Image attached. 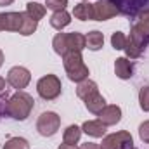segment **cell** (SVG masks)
<instances>
[{
    "label": "cell",
    "instance_id": "5b68a950",
    "mask_svg": "<svg viewBox=\"0 0 149 149\" xmlns=\"http://www.w3.org/2000/svg\"><path fill=\"white\" fill-rule=\"evenodd\" d=\"M134 141L128 132H116L102 139L101 149H134Z\"/></svg>",
    "mask_w": 149,
    "mask_h": 149
},
{
    "label": "cell",
    "instance_id": "5bb4252c",
    "mask_svg": "<svg viewBox=\"0 0 149 149\" xmlns=\"http://www.w3.org/2000/svg\"><path fill=\"white\" fill-rule=\"evenodd\" d=\"M73 16L80 21H88V19H94V3H88V2H81L78 5H74L73 9Z\"/></svg>",
    "mask_w": 149,
    "mask_h": 149
},
{
    "label": "cell",
    "instance_id": "52a82bcc",
    "mask_svg": "<svg viewBox=\"0 0 149 149\" xmlns=\"http://www.w3.org/2000/svg\"><path fill=\"white\" fill-rule=\"evenodd\" d=\"M120 10L118 7L109 2V0H99L94 3V19L95 21H106V19H111L113 16H116Z\"/></svg>",
    "mask_w": 149,
    "mask_h": 149
},
{
    "label": "cell",
    "instance_id": "83f0119b",
    "mask_svg": "<svg viewBox=\"0 0 149 149\" xmlns=\"http://www.w3.org/2000/svg\"><path fill=\"white\" fill-rule=\"evenodd\" d=\"M80 149H101V146L95 144V142H85V144H81Z\"/></svg>",
    "mask_w": 149,
    "mask_h": 149
},
{
    "label": "cell",
    "instance_id": "30bf717a",
    "mask_svg": "<svg viewBox=\"0 0 149 149\" xmlns=\"http://www.w3.org/2000/svg\"><path fill=\"white\" fill-rule=\"evenodd\" d=\"M114 73L121 80H128L132 78V73H134V64L130 63L128 57H118L114 61Z\"/></svg>",
    "mask_w": 149,
    "mask_h": 149
},
{
    "label": "cell",
    "instance_id": "ffe728a7",
    "mask_svg": "<svg viewBox=\"0 0 149 149\" xmlns=\"http://www.w3.org/2000/svg\"><path fill=\"white\" fill-rule=\"evenodd\" d=\"M81 137V128L76 127V125H70L66 130H64V135H63V142L64 144H71L74 146Z\"/></svg>",
    "mask_w": 149,
    "mask_h": 149
},
{
    "label": "cell",
    "instance_id": "277c9868",
    "mask_svg": "<svg viewBox=\"0 0 149 149\" xmlns=\"http://www.w3.org/2000/svg\"><path fill=\"white\" fill-rule=\"evenodd\" d=\"M59 125H61V118L56 113L45 111L38 116L37 130H38V134L43 135V137H52L59 130Z\"/></svg>",
    "mask_w": 149,
    "mask_h": 149
},
{
    "label": "cell",
    "instance_id": "d6a6232c",
    "mask_svg": "<svg viewBox=\"0 0 149 149\" xmlns=\"http://www.w3.org/2000/svg\"><path fill=\"white\" fill-rule=\"evenodd\" d=\"M2 64H3V52L0 50V66H2Z\"/></svg>",
    "mask_w": 149,
    "mask_h": 149
},
{
    "label": "cell",
    "instance_id": "e0dca14e",
    "mask_svg": "<svg viewBox=\"0 0 149 149\" xmlns=\"http://www.w3.org/2000/svg\"><path fill=\"white\" fill-rule=\"evenodd\" d=\"M102 45H104V35L97 30L90 31L85 37V47L90 50H99V49H102Z\"/></svg>",
    "mask_w": 149,
    "mask_h": 149
},
{
    "label": "cell",
    "instance_id": "8fae6325",
    "mask_svg": "<svg viewBox=\"0 0 149 149\" xmlns=\"http://www.w3.org/2000/svg\"><path fill=\"white\" fill-rule=\"evenodd\" d=\"M66 47L68 52H81L85 49V37L78 31L66 33Z\"/></svg>",
    "mask_w": 149,
    "mask_h": 149
},
{
    "label": "cell",
    "instance_id": "f546056e",
    "mask_svg": "<svg viewBox=\"0 0 149 149\" xmlns=\"http://www.w3.org/2000/svg\"><path fill=\"white\" fill-rule=\"evenodd\" d=\"M57 149H78V148H76V146H71V144H64V142H63Z\"/></svg>",
    "mask_w": 149,
    "mask_h": 149
},
{
    "label": "cell",
    "instance_id": "f1b7e54d",
    "mask_svg": "<svg viewBox=\"0 0 149 149\" xmlns=\"http://www.w3.org/2000/svg\"><path fill=\"white\" fill-rule=\"evenodd\" d=\"M5 109H7V101H3V99L0 97V114L5 113Z\"/></svg>",
    "mask_w": 149,
    "mask_h": 149
},
{
    "label": "cell",
    "instance_id": "ba28073f",
    "mask_svg": "<svg viewBox=\"0 0 149 149\" xmlns=\"http://www.w3.org/2000/svg\"><path fill=\"white\" fill-rule=\"evenodd\" d=\"M23 12H0V31H19Z\"/></svg>",
    "mask_w": 149,
    "mask_h": 149
},
{
    "label": "cell",
    "instance_id": "7a4b0ae2",
    "mask_svg": "<svg viewBox=\"0 0 149 149\" xmlns=\"http://www.w3.org/2000/svg\"><path fill=\"white\" fill-rule=\"evenodd\" d=\"M63 64H64V70L68 73V78L71 81H83L88 78V68L85 66L83 63V57H81V52H68L63 56Z\"/></svg>",
    "mask_w": 149,
    "mask_h": 149
},
{
    "label": "cell",
    "instance_id": "9c48e42d",
    "mask_svg": "<svg viewBox=\"0 0 149 149\" xmlns=\"http://www.w3.org/2000/svg\"><path fill=\"white\" fill-rule=\"evenodd\" d=\"M99 120L109 127V125H116L120 120H121V109L118 106H106L102 108V111L99 113Z\"/></svg>",
    "mask_w": 149,
    "mask_h": 149
},
{
    "label": "cell",
    "instance_id": "6da1fadb",
    "mask_svg": "<svg viewBox=\"0 0 149 149\" xmlns=\"http://www.w3.org/2000/svg\"><path fill=\"white\" fill-rule=\"evenodd\" d=\"M35 106V101L30 94L26 92H17L14 94L9 101H7V109H5V114H9L10 118L14 120H26L30 116V113Z\"/></svg>",
    "mask_w": 149,
    "mask_h": 149
},
{
    "label": "cell",
    "instance_id": "cb8c5ba5",
    "mask_svg": "<svg viewBox=\"0 0 149 149\" xmlns=\"http://www.w3.org/2000/svg\"><path fill=\"white\" fill-rule=\"evenodd\" d=\"M125 43H127V37L121 33V31H114L111 37V45L113 49H116V50H123L125 49Z\"/></svg>",
    "mask_w": 149,
    "mask_h": 149
},
{
    "label": "cell",
    "instance_id": "1f68e13d",
    "mask_svg": "<svg viewBox=\"0 0 149 149\" xmlns=\"http://www.w3.org/2000/svg\"><path fill=\"white\" fill-rule=\"evenodd\" d=\"M12 2H14V0H0V5H3V7H5V5H10Z\"/></svg>",
    "mask_w": 149,
    "mask_h": 149
},
{
    "label": "cell",
    "instance_id": "2e32d148",
    "mask_svg": "<svg viewBox=\"0 0 149 149\" xmlns=\"http://www.w3.org/2000/svg\"><path fill=\"white\" fill-rule=\"evenodd\" d=\"M70 23H71V16H70L66 10H57V12H54L52 17H50V26L56 28V30H59V31H61L63 28H66Z\"/></svg>",
    "mask_w": 149,
    "mask_h": 149
},
{
    "label": "cell",
    "instance_id": "7402d4cb",
    "mask_svg": "<svg viewBox=\"0 0 149 149\" xmlns=\"http://www.w3.org/2000/svg\"><path fill=\"white\" fill-rule=\"evenodd\" d=\"M52 47H54V52L59 54V56H64L68 54V47H66V33H57L54 40H52Z\"/></svg>",
    "mask_w": 149,
    "mask_h": 149
},
{
    "label": "cell",
    "instance_id": "603a6c76",
    "mask_svg": "<svg viewBox=\"0 0 149 149\" xmlns=\"http://www.w3.org/2000/svg\"><path fill=\"white\" fill-rule=\"evenodd\" d=\"M3 149H30V144L23 137H10L3 144Z\"/></svg>",
    "mask_w": 149,
    "mask_h": 149
},
{
    "label": "cell",
    "instance_id": "44dd1931",
    "mask_svg": "<svg viewBox=\"0 0 149 149\" xmlns=\"http://www.w3.org/2000/svg\"><path fill=\"white\" fill-rule=\"evenodd\" d=\"M45 12H47V9H45V5H42V3H37V2H28L26 3V14L31 17V19H42L43 16H45Z\"/></svg>",
    "mask_w": 149,
    "mask_h": 149
},
{
    "label": "cell",
    "instance_id": "4316f807",
    "mask_svg": "<svg viewBox=\"0 0 149 149\" xmlns=\"http://www.w3.org/2000/svg\"><path fill=\"white\" fill-rule=\"evenodd\" d=\"M139 135H141V139H142L144 142L149 144V120L144 121V123H141V127H139Z\"/></svg>",
    "mask_w": 149,
    "mask_h": 149
},
{
    "label": "cell",
    "instance_id": "ac0fdd59",
    "mask_svg": "<svg viewBox=\"0 0 149 149\" xmlns=\"http://www.w3.org/2000/svg\"><path fill=\"white\" fill-rule=\"evenodd\" d=\"M132 28H134L135 31H139V33H141V35L149 42V9H146V10H142V12H141L139 21H137Z\"/></svg>",
    "mask_w": 149,
    "mask_h": 149
},
{
    "label": "cell",
    "instance_id": "9a60e30c",
    "mask_svg": "<svg viewBox=\"0 0 149 149\" xmlns=\"http://www.w3.org/2000/svg\"><path fill=\"white\" fill-rule=\"evenodd\" d=\"M95 92H99V88H97V83L95 81H92V80H83V81H80L78 83V87H76V95L80 97V99H87L88 95H92V94H95Z\"/></svg>",
    "mask_w": 149,
    "mask_h": 149
},
{
    "label": "cell",
    "instance_id": "d4e9b609",
    "mask_svg": "<svg viewBox=\"0 0 149 149\" xmlns=\"http://www.w3.org/2000/svg\"><path fill=\"white\" fill-rule=\"evenodd\" d=\"M139 102L144 111H149V87H142L139 92Z\"/></svg>",
    "mask_w": 149,
    "mask_h": 149
},
{
    "label": "cell",
    "instance_id": "8992f818",
    "mask_svg": "<svg viewBox=\"0 0 149 149\" xmlns=\"http://www.w3.org/2000/svg\"><path fill=\"white\" fill-rule=\"evenodd\" d=\"M30 80H31V73H30L26 68H23V66H14V68H10L9 73H7V81H9V85L14 87V88H17V90L24 88V87L30 83Z\"/></svg>",
    "mask_w": 149,
    "mask_h": 149
},
{
    "label": "cell",
    "instance_id": "4fadbf2b",
    "mask_svg": "<svg viewBox=\"0 0 149 149\" xmlns=\"http://www.w3.org/2000/svg\"><path fill=\"white\" fill-rule=\"evenodd\" d=\"M85 108L90 113H94V114H99L102 111V108H106V101L99 92H95V94H92V95H88L85 99Z\"/></svg>",
    "mask_w": 149,
    "mask_h": 149
},
{
    "label": "cell",
    "instance_id": "4dcf8cb0",
    "mask_svg": "<svg viewBox=\"0 0 149 149\" xmlns=\"http://www.w3.org/2000/svg\"><path fill=\"white\" fill-rule=\"evenodd\" d=\"M3 90H5V80H3V78L0 76V94H2Z\"/></svg>",
    "mask_w": 149,
    "mask_h": 149
},
{
    "label": "cell",
    "instance_id": "3957f363",
    "mask_svg": "<svg viewBox=\"0 0 149 149\" xmlns=\"http://www.w3.org/2000/svg\"><path fill=\"white\" fill-rule=\"evenodd\" d=\"M61 90H63V85H61V80L56 76V74H45L38 80L37 83V92L38 95L45 101H52L56 97L61 95Z\"/></svg>",
    "mask_w": 149,
    "mask_h": 149
},
{
    "label": "cell",
    "instance_id": "7c38bea8",
    "mask_svg": "<svg viewBox=\"0 0 149 149\" xmlns=\"http://www.w3.org/2000/svg\"><path fill=\"white\" fill-rule=\"evenodd\" d=\"M81 130L87 134V135H92V137H102L106 134V125L101 121V120H90V121H85L81 125Z\"/></svg>",
    "mask_w": 149,
    "mask_h": 149
},
{
    "label": "cell",
    "instance_id": "d6986e66",
    "mask_svg": "<svg viewBox=\"0 0 149 149\" xmlns=\"http://www.w3.org/2000/svg\"><path fill=\"white\" fill-rule=\"evenodd\" d=\"M37 23L35 19H31L26 12H23V19H21V28H19V35H23V37H28V35H31V33H35V30H37Z\"/></svg>",
    "mask_w": 149,
    "mask_h": 149
},
{
    "label": "cell",
    "instance_id": "484cf974",
    "mask_svg": "<svg viewBox=\"0 0 149 149\" xmlns=\"http://www.w3.org/2000/svg\"><path fill=\"white\" fill-rule=\"evenodd\" d=\"M47 9H52L54 12L57 10H64V7L68 5V0H45Z\"/></svg>",
    "mask_w": 149,
    "mask_h": 149
}]
</instances>
